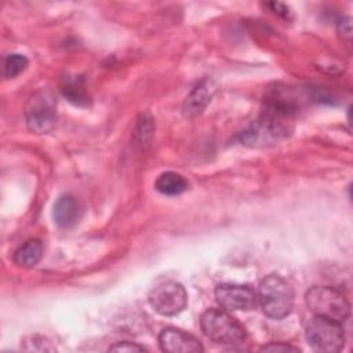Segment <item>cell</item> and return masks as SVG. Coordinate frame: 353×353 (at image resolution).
Wrapping results in <instances>:
<instances>
[{
	"instance_id": "cell-1",
	"label": "cell",
	"mask_w": 353,
	"mask_h": 353,
	"mask_svg": "<svg viewBox=\"0 0 353 353\" xmlns=\"http://www.w3.org/2000/svg\"><path fill=\"white\" fill-rule=\"evenodd\" d=\"M290 112L266 102L262 116L241 132L240 142L247 146L273 145L290 132Z\"/></svg>"
},
{
	"instance_id": "cell-2",
	"label": "cell",
	"mask_w": 353,
	"mask_h": 353,
	"mask_svg": "<svg viewBox=\"0 0 353 353\" xmlns=\"http://www.w3.org/2000/svg\"><path fill=\"white\" fill-rule=\"evenodd\" d=\"M258 299L268 317L280 320L292 312L294 290L281 276L269 274L259 284Z\"/></svg>"
},
{
	"instance_id": "cell-3",
	"label": "cell",
	"mask_w": 353,
	"mask_h": 353,
	"mask_svg": "<svg viewBox=\"0 0 353 353\" xmlns=\"http://www.w3.org/2000/svg\"><path fill=\"white\" fill-rule=\"evenodd\" d=\"M201 330L207 338L221 345H239L245 339L244 327L229 313L221 309H208L200 320Z\"/></svg>"
},
{
	"instance_id": "cell-4",
	"label": "cell",
	"mask_w": 353,
	"mask_h": 353,
	"mask_svg": "<svg viewBox=\"0 0 353 353\" xmlns=\"http://www.w3.org/2000/svg\"><path fill=\"white\" fill-rule=\"evenodd\" d=\"M309 310L314 316L342 323L350 313V305L345 295L327 285L312 287L305 296Z\"/></svg>"
},
{
	"instance_id": "cell-5",
	"label": "cell",
	"mask_w": 353,
	"mask_h": 353,
	"mask_svg": "<svg viewBox=\"0 0 353 353\" xmlns=\"http://www.w3.org/2000/svg\"><path fill=\"white\" fill-rule=\"evenodd\" d=\"M25 119L30 131L46 134L57 123V101L48 90L33 92L25 103Z\"/></svg>"
},
{
	"instance_id": "cell-6",
	"label": "cell",
	"mask_w": 353,
	"mask_h": 353,
	"mask_svg": "<svg viewBox=\"0 0 353 353\" xmlns=\"http://www.w3.org/2000/svg\"><path fill=\"white\" fill-rule=\"evenodd\" d=\"M307 343L319 352L334 353L342 350L345 334L339 321L314 316L306 325Z\"/></svg>"
},
{
	"instance_id": "cell-7",
	"label": "cell",
	"mask_w": 353,
	"mask_h": 353,
	"mask_svg": "<svg viewBox=\"0 0 353 353\" xmlns=\"http://www.w3.org/2000/svg\"><path fill=\"white\" fill-rule=\"evenodd\" d=\"M149 303L163 316H175L186 307L188 294L182 284L176 281H165L150 291Z\"/></svg>"
},
{
	"instance_id": "cell-8",
	"label": "cell",
	"mask_w": 353,
	"mask_h": 353,
	"mask_svg": "<svg viewBox=\"0 0 353 353\" xmlns=\"http://www.w3.org/2000/svg\"><path fill=\"white\" fill-rule=\"evenodd\" d=\"M218 303L228 310H252L256 306L258 296L248 285L221 284L215 288Z\"/></svg>"
},
{
	"instance_id": "cell-9",
	"label": "cell",
	"mask_w": 353,
	"mask_h": 353,
	"mask_svg": "<svg viewBox=\"0 0 353 353\" xmlns=\"http://www.w3.org/2000/svg\"><path fill=\"white\" fill-rule=\"evenodd\" d=\"M159 343L161 350L168 353H197L203 352V346L197 338L193 335L178 330V328H164L159 335Z\"/></svg>"
},
{
	"instance_id": "cell-10",
	"label": "cell",
	"mask_w": 353,
	"mask_h": 353,
	"mask_svg": "<svg viewBox=\"0 0 353 353\" xmlns=\"http://www.w3.org/2000/svg\"><path fill=\"white\" fill-rule=\"evenodd\" d=\"M54 222L59 228H70L76 223L79 218V204L77 200L70 194L61 196L55 204L52 211Z\"/></svg>"
},
{
	"instance_id": "cell-11",
	"label": "cell",
	"mask_w": 353,
	"mask_h": 353,
	"mask_svg": "<svg viewBox=\"0 0 353 353\" xmlns=\"http://www.w3.org/2000/svg\"><path fill=\"white\" fill-rule=\"evenodd\" d=\"M211 84V80H203L200 84H197V87L192 90L183 105V113L186 116H194L205 108L214 92Z\"/></svg>"
},
{
	"instance_id": "cell-12",
	"label": "cell",
	"mask_w": 353,
	"mask_h": 353,
	"mask_svg": "<svg viewBox=\"0 0 353 353\" xmlns=\"http://www.w3.org/2000/svg\"><path fill=\"white\" fill-rule=\"evenodd\" d=\"M44 247L39 239H30L25 241L14 252V262L21 268H33L43 258Z\"/></svg>"
},
{
	"instance_id": "cell-13",
	"label": "cell",
	"mask_w": 353,
	"mask_h": 353,
	"mask_svg": "<svg viewBox=\"0 0 353 353\" xmlns=\"http://www.w3.org/2000/svg\"><path fill=\"white\" fill-rule=\"evenodd\" d=\"M61 91L63 97H66V99L74 105L85 106L90 102V97L85 90V81L80 76L63 77L61 83Z\"/></svg>"
},
{
	"instance_id": "cell-14",
	"label": "cell",
	"mask_w": 353,
	"mask_h": 353,
	"mask_svg": "<svg viewBox=\"0 0 353 353\" xmlns=\"http://www.w3.org/2000/svg\"><path fill=\"white\" fill-rule=\"evenodd\" d=\"M154 186L163 194L176 196L183 193L188 189V181L181 174L167 171L157 176Z\"/></svg>"
},
{
	"instance_id": "cell-15",
	"label": "cell",
	"mask_w": 353,
	"mask_h": 353,
	"mask_svg": "<svg viewBox=\"0 0 353 353\" xmlns=\"http://www.w3.org/2000/svg\"><path fill=\"white\" fill-rule=\"evenodd\" d=\"M28 66V59L22 54H10L4 58L3 74L6 79H12L22 73Z\"/></svg>"
},
{
	"instance_id": "cell-16",
	"label": "cell",
	"mask_w": 353,
	"mask_h": 353,
	"mask_svg": "<svg viewBox=\"0 0 353 353\" xmlns=\"http://www.w3.org/2000/svg\"><path fill=\"white\" fill-rule=\"evenodd\" d=\"M146 349L141 345H137V343H132V342H119L113 346L109 347V352H145Z\"/></svg>"
},
{
	"instance_id": "cell-17",
	"label": "cell",
	"mask_w": 353,
	"mask_h": 353,
	"mask_svg": "<svg viewBox=\"0 0 353 353\" xmlns=\"http://www.w3.org/2000/svg\"><path fill=\"white\" fill-rule=\"evenodd\" d=\"M261 350L265 352H299L298 347L291 346V345H285V343H269L266 346H262Z\"/></svg>"
},
{
	"instance_id": "cell-18",
	"label": "cell",
	"mask_w": 353,
	"mask_h": 353,
	"mask_svg": "<svg viewBox=\"0 0 353 353\" xmlns=\"http://www.w3.org/2000/svg\"><path fill=\"white\" fill-rule=\"evenodd\" d=\"M265 6H266L270 11H273L274 14L281 15V17H284V18H287L288 14H290V8H288L285 4H283V3H279V1H269V3H266Z\"/></svg>"
}]
</instances>
